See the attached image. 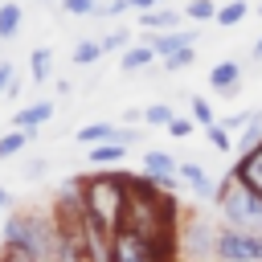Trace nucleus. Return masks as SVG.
Listing matches in <instances>:
<instances>
[{"label": "nucleus", "mask_w": 262, "mask_h": 262, "mask_svg": "<svg viewBox=\"0 0 262 262\" xmlns=\"http://www.w3.org/2000/svg\"><path fill=\"white\" fill-rule=\"evenodd\" d=\"M123 209H127V172L98 168L82 176V221L90 229L111 237L123 221Z\"/></svg>", "instance_id": "obj_1"}, {"label": "nucleus", "mask_w": 262, "mask_h": 262, "mask_svg": "<svg viewBox=\"0 0 262 262\" xmlns=\"http://www.w3.org/2000/svg\"><path fill=\"white\" fill-rule=\"evenodd\" d=\"M57 237H61V229H57V217H53V209L45 213V209H16V213H8L4 217V246H20V250H33L41 262H49L53 258V250H57Z\"/></svg>", "instance_id": "obj_2"}, {"label": "nucleus", "mask_w": 262, "mask_h": 262, "mask_svg": "<svg viewBox=\"0 0 262 262\" xmlns=\"http://www.w3.org/2000/svg\"><path fill=\"white\" fill-rule=\"evenodd\" d=\"M213 213L221 217V225H237V229H254V233H262V196L250 192L233 172H225V176L217 180Z\"/></svg>", "instance_id": "obj_3"}, {"label": "nucleus", "mask_w": 262, "mask_h": 262, "mask_svg": "<svg viewBox=\"0 0 262 262\" xmlns=\"http://www.w3.org/2000/svg\"><path fill=\"white\" fill-rule=\"evenodd\" d=\"M221 217L209 209H192L180 217V262H217Z\"/></svg>", "instance_id": "obj_4"}, {"label": "nucleus", "mask_w": 262, "mask_h": 262, "mask_svg": "<svg viewBox=\"0 0 262 262\" xmlns=\"http://www.w3.org/2000/svg\"><path fill=\"white\" fill-rule=\"evenodd\" d=\"M111 262H180V250L143 242L131 229H115L111 233Z\"/></svg>", "instance_id": "obj_5"}, {"label": "nucleus", "mask_w": 262, "mask_h": 262, "mask_svg": "<svg viewBox=\"0 0 262 262\" xmlns=\"http://www.w3.org/2000/svg\"><path fill=\"white\" fill-rule=\"evenodd\" d=\"M217 262H262V233L221 225L217 233Z\"/></svg>", "instance_id": "obj_6"}, {"label": "nucleus", "mask_w": 262, "mask_h": 262, "mask_svg": "<svg viewBox=\"0 0 262 262\" xmlns=\"http://www.w3.org/2000/svg\"><path fill=\"white\" fill-rule=\"evenodd\" d=\"M242 78H246L242 61H237V57H221V61L209 70V90L221 94V98H233V94L242 90Z\"/></svg>", "instance_id": "obj_7"}, {"label": "nucleus", "mask_w": 262, "mask_h": 262, "mask_svg": "<svg viewBox=\"0 0 262 262\" xmlns=\"http://www.w3.org/2000/svg\"><path fill=\"white\" fill-rule=\"evenodd\" d=\"M176 176H180V184H188V188L196 192V201H209V205H213V196H217V184L209 180L205 164H196V160H180V164H176Z\"/></svg>", "instance_id": "obj_8"}, {"label": "nucleus", "mask_w": 262, "mask_h": 262, "mask_svg": "<svg viewBox=\"0 0 262 262\" xmlns=\"http://www.w3.org/2000/svg\"><path fill=\"white\" fill-rule=\"evenodd\" d=\"M250 192H258L262 196V143L254 147V151H242V156H233V168H229Z\"/></svg>", "instance_id": "obj_9"}, {"label": "nucleus", "mask_w": 262, "mask_h": 262, "mask_svg": "<svg viewBox=\"0 0 262 262\" xmlns=\"http://www.w3.org/2000/svg\"><path fill=\"white\" fill-rule=\"evenodd\" d=\"M143 41L156 49V57H168L176 49L196 45V29H168V33H143Z\"/></svg>", "instance_id": "obj_10"}, {"label": "nucleus", "mask_w": 262, "mask_h": 262, "mask_svg": "<svg viewBox=\"0 0 262 262\" xmlns=\"http://www.w3.org/2000/svg\"><path fill=\"white\" fill-rule=\"evenodd\" d=\"M135 20H139V33H168V29H180L184 12L172 4H160L151 12H135Z\"/></svg>", "instance_id": "obj_11"}, {"label": "nucleus", "mask_w": 262, "mask_h": 262, "mask_svg": "<svg viewBox=\"0 0 262 262\" xmlns=\"http://www.w3.org/2000/svg\"><path fill=\"white\" fill-rule=\"evenodd\" d=\"M53 115H57V106H53L49 98H37V102H29V106L12 111V127H20V131H41Z\"/></svg>", "instance_id": "obj_12"}, {"label": "nucleus", "mask_w": 262, "mask_h": 262, "mask_svg": "<svg viewBox=\"0 0 262 262\" xmlns=\"http://www.w3.org/2000/svg\"><path fill=\"white\" fill-rule=\"evenodd\" d=\"M160 57H156V49L147 45V41H131L123 53H119V70L123 74H139V70H151Z\"/></svg>", "instance_id": "obj_13"}, {"label": "nucleus", "mask_w": 262, "mask_h": 262, "mask_svg": "<svg viewBox=\"0 0 262 262\" xmlns=\"http://www.w3.org/2000/svg\"><path fill=\"white\" fill-rule=\"evenodd\" d=\"M115 135H119V123H106V119H98V123H82V127L74 131V139H78L82 147H94V143H119Z\"/></svg>", "instance_id": "obj_14"}, {"label": "nucleus", "mask_w": 262, "mask_h": 262, "mask_svg": "<svg viewBox=\"0 0 262 262\" xmlns=\"http://www.w3.org/2000/svg\"><path fill=\"white\" fill-rule=\"evenodd\" d=\"M86 160H90V168H119L127 160V147L123 143H94V147H86Z\"/></svg>", "instance_id": "obj_15"}, {"label": "nucleus", "mask_w": 262, "mask_h": 262, "mask_svg": "<svg viewBox=\"0 0 262 262\" xmlns=\"http://www.w3.org/2000/svg\"><path fill=\"white\" fill-rule=\"evenodd\" d=\"M106 53H102V41L98 37H82V41H74V49H70V61L78 66V70H86V66H98Z\"/></svg>", "instance_id": "obj_16"}, {"label": "nucleus", "mask_w": 262, "mask_h": 262, "mask_svg": "<svg viewBox=\"0 0 262 262\" xmlns=\"http://www.w3.org/2000/svg\"><path fill=\"white\" fill-rule=\"evenodd\" d=\"M176 156L172 151H160V147H147L143 151V176H176Z\"/></svg>", "instance_id": "obj_17"}, {"label": "nucleus", "mask_w": 262, "mask_h": 262, "mask_svg": "<svg viewBox=\"0 0 262 262\" xmlns=\"http://www.w3.org/2000/svg\"><path fill=\"white\" fill-rule=\"evenodd\" d=\"M49 74H53V49L37 45V49L29 53V82H33V86H45Z\"/></svg>", "instance_id": "obj_18"}, {"label": "nucleus", "mask_w": 262, "mask_h": 262, "mask_svg": "<svg viewBox=\"0 0 262 262\" xmlns=\"http://www.w3.org/2000/svg\"><path fill=\"white\" fill-rule=\"evenodd\" d=\"M250 12H254V4H250V0H229V4H217V16H213V25H221V29H233V25H242Z\"/></svg>", "instance_id": "obj_19"}, {"label": "nucleus", "mask_w": 262, "mask_h": 262, "mask_svg": "<svg viewBox=\"0 0 262 262\" xmlns=\"http://www.w3.org/2000/svg\"><path fill=\"white\" fill-rule=\"evenodd\" d=\"M20 25H25V8H20L16 0L0 4V41H16Z\"/></svg>", "instance_id": "obj_20"}, {"label": "nucleus", "mask_w": 262, "mask_h": 262, "mask_svg": "<svg viewBox=\"0 0 262 262\" xmlns=\"http://www.w3.org/2000/svg\"><path fill=\"white\" fill-rule=\"evenodd\" d=\"M258 143H262V106L250 115V123H246V127H242V135L233 139V156H242V151H254Z\"/></svg>", "instance_id": "obj_21"}, {"label": "nucleus", "mask_w": 262, "mask_h": 262, "mask_svg": "<svg viewBox=\"0 0 262 262\" xmlns=\"http://www.w3.org/2000/svg\"><path fill=\"white\" fill-rule=\"evenodd\" d=\"M33 139H37V131H20V127L4 131V135H0V160H12V156H20V151H25Z\"/></svg>", "instance_id": "obj_22"}, {"label": "nucleus", "mask_w": 262, "mask_h": 262, "mask_svg": "<svg viewBox=\"0 0 262 262\" xmlns=\"http://www.w3.org/2000/svg\"><path fill=\"white\" fill-rule=\"evenodd\" d=\"M180 12H184V20H192V25H209V20L217 16V0H188Z\"/></svg>", "instance_id": "obj_23"}, {"label": "nucleus", "mask_w": 262, "mask_h": 262, "mask_svg": "<svg viewBox=\"0 0 262 262\" xmlns=\"http://www.w3.org/2000/svg\"><path fill=\"white\" fill-rule=\"evenodd\" d=\"M192 61H196V45H188V49H176V53L160 57V70H164V74H180V70H188Z\"/></svg>", "instance_id": "obj_24"}, {"label": "nucleus", "mask_w": 262, "mask_h": 262, "mask_svg": "<svg viewBox=\"0 0 262 262\" xmlns=\"http://www.w3.org/2000/svg\"><path fill=\"white\" fill-rule=\"evenodd\" d=\"M188 119H192L196 127H213V123H217L213 102H209V98H201V94H192V98H188Z\"/></svg>", "instance_id": "obj_25"}, {"label": "nucleus", "mask_w": 262, "mask_h": 262, "mask_svg": "<svg viewBox=\"0 0 262 262\" xmlns=\"http://www.w3.org/2000/svg\"><path fill=\"white\" fill-rule=\"evenodd\" d=\"M172 119H176V111H172L168 102H147V106H143V123H147V127H168Z\"/></svg>", "instance_id": "obj_26"}, {"label": "nucleus", "mask_w": 262, "mask_h": 262, "mask_svg": "<svg viewBox=\"0 0 262 262\" xmlns=\"http://www.w3.org/2000/svg\"><path fill=\"white\" fill-rule=\"evenodd\" d=\"M205 139H209V147H213V151H221V156H229V151H233V131H225L221 123L205 127Z\"/></svg>", "instance_id": "obj_27"}, {"label": "nucleus", "mask_w": 262, "mask_h": 262, "mask_svg": "<svg viewBox=\"0 0 262 262\" xmlns=\"http://www.w3.org/2000/svg\"><path fill=\"white\" fill-rule=\"evenodd\" d=\"M98 41H102V53H123L135 37H131V29H111V33H106V37H98Z\"/></svg>", "instance_id": "obj_28"}, {"label": "nucleus", "mask_w": 262, "mask_h": 262, "mask_svg": "<svg viewBox=\"0 0 262 262\" xmlns=\"http://www.w3.org/2000/svg\"><path fill=\"white\" fill-rule=\"evenodd\" d=\"M127 12H131V4H127V0H98L94 20H119V16H127Z\"/></svg>", "instance_id": "obj_29"}, {"label": "nucleus", "mask_w": 262, "mask_h": 262, "mask_svg": "<svg viewBox=\"0 0 262 262\" xmlns=\"http://www.w3.org/2000/svg\"><path fill=\"white\" fill-rule=\"evenodd\" d=\"M94 8H98V0H61V12L66 16H94Z\"/></svg>", "instance_id": "obj_30"}, {"label": "nucleus", "mask_w": 262, "mask_h": 262, "mask_svg": "<svg viewBox=\"0 0 262 262\" xmlns=\"http://www.w3.org/2000/svg\"><path fill=\"white\" fill-rule=\"evenodd\" d=\"M164 131H168V135H172V139H188V135H192V131H196V123H192V119H188V115H176V119H172V123H168V127H164Z\"/></svg>", "instance_id": "obj_31"}, {"label": "nucleus", "mask_w": 262, "mask_h": 262, "mask_svg": "<svg viewBox=\"0 0 262 262\" xmlns=\"http://www.w3.org/2000/svg\"><path fill=\"white\" fill-rule=\"evenodd\" d=\"M0 262H41L33 250H20V246H0Z\"/></svg>", "instance_id": "obj_32"}, {"label": "nucleus", "mask_w": 262, "mask_h": 262, "mask_svg": "<svg viewBox=\"0 0 262 262\" xmlns=\"http://www.w3.org/2000/svg\"><path fill=\"white\" fill-rule=\"evenodd\" d=\"M12 78H16V66H12V61H0V94L12 86Z\"/></svg>", "instance_id": "obj_33"}, {"label": "nucleus", "mask_w": 262, "mask_h": 262, "mask_svg": "<svg viewBox=\"0 0 262 262\" xmlns=\"http://www.w3.org/2000/svg\"><path fill=\"white\" fill-rule=\"evenodd\" d=\"M127 4H131V12H151V8H160L168 0H127Z\"/></svg>", "instance_id": "obj_34"}, {"label": "nucleus", "mask_w": 262, "mask_h": 262, "mask_svg": "<svg viewBox=\"0 0 262 262\" xmlns=\"http://www.w3.org/2000/svg\"><path fill=\"white\" fill-rule=\"evenodd\" d=\"M45 168H49L45 160H33V164L25 168V176H29V180H41V176H45Z\"/></svg>", "instance_id": "obj_35"}, {"label": "nucleus", "mask_w": 262, "mask_h": 262, "mask_svg": "<svg viewBox=\"0 0 262 262\" xmlns=\"http://www.w3.org/2000/svg\"><path fill=\"white\" fill-rule=\"evenodd\" d=\"M8 205H12V192H8V188H4V184H0V217H4V213H8Z\"/></svg>", "instance_id": "obj_36"}, {"label": "nucleus", "mask_w": 262, "mask_h": 262, "mask_svg": "<svg viewBox=\"0 0 262 262\" xmlns=\"http://www.w3.org/2000/svg\"><path fill=\"white\" fill-rule=\"evenodd\" d=\"M250 57H254V61H262V37L254 41V49H250Z\"/></svg>", "instance_id": "obj_37"}, {"label": "nucleus", "mask_w": 262, "mask_h": 262, "mask_svg": "<svg viewBox=\"0 0 262 262\" xmlns=\"http://www.w3.org/2000/svg\"><path fill=\"white\" fill-rule=\"evenodd\" d=\"M254 12H258V16H262V0H258V4H254Z\"/></svg>", "instance_id": "obj_38"}, {"label": "nucleus", "mask_w": 262, "mask_h": 262, "mask_svg": "<svg viewBox=\"0 0 262 262\" xmlns=\"http://www.w3.org/2000/svg\"><path fill=\"white\" fill-rule=\"evenodd\" d=\"M0 45H4V41H0Z\"/></svg>", "instance_id": "obj_39"}]
</instances>
